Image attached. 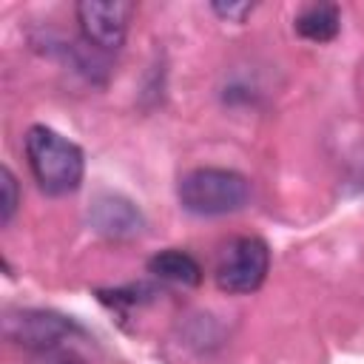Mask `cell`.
<instances>
[{
    "label": "cell",
    "instance_id": "cell-3",
    "mask_svg": "<svg viewBox=\"0 0 364 364\" xmlns=\"http://www.w3.org/2000/svg\"><path fill=\"white\" fill-rule=\"evenodd\" d=\"M270 270L267 242L259 236H239L225 245L216 262V287L233 296H245L262 287Z\"/></svg>",
    "mask_w": 364,
    "mask_h": 364
},
{
    "label": "cell",
    "instance_id": "cell-8",
    "mask_svg": "<svg viewBox=\"0 0 364 364\" xmlns=\"http://www.w3.org/2000/svg\"><path fill=\"white\" fill-rule=\"evenodd\" d=\"M338 28H341V14L338 6L333 3H313L301 9L296 17V31L310 43H330L336 40Z\"/></svg>",
    "mask_w": 364,
    "mask_h": 364
},
{
    "label": "cell",
    "instance_id": "cell-9",
    "mask_svg": "<svg viewBox=\"0 0 364 364\" xmlns=\"http://www.w3.org/2000/svg\"><path fill=\"white\" fill-rule=\"evenodd\" d=\"M0 191H3V199H0V225H9L17 205H20V188H17V179L14 173L3 165L0 168Z\"/></svg>",
    "mask_w": 364,
    "mask_h": 364
},
{
    "label": "cell",
    "instance_id": "cell-11",
    "mask_svg": "<svg viewBox=\"0 0 364 364\" xmlns=\"http://www.w3.org/2000/svg\"><path fill=\"white\" fill-rule=\"evenodd\" d=\"M48 364H77V361H71V358H51Z\"/></svg>",
    "mask_w": 364,
    "mask_h": 364
},
{
    "label": "cell",
    "instance_id": "cell-6",
    "mask_svg": "<svg viewBox=\"0 0 364 364\" xmlns=\"http://www.w3.org/2000/svg\"><path fill=\"white\" fill-rule=\"evenodd\" d=\"M94 230H100L108 239H134L142 233L145 219L134 202L117 193H102L94 199L91 213H88Z\"/></svg>",
    "mask_w": 364,
    "mask_h": 364
},
{
    "label": "cell",
    "instance_id": "cell-5",
    "mask_svg": "<svg viewBox=\"0 0 364 364\" xmlns=\"http://www.w3.org/2000/svg\"><path fill=\"white\" fill-rule=\"evenodd\" d=\"M74 330V321L51 310H9L3 318L6 338L31 350H48Z\"/></svg>",
    "mask_w": 364,
    "mask_h": 364
},
{
    "label": "cell",
    "instance_id": "cell-7",
    "mask_svg": "<svg viewBox=\"0 0 364 364\" xmlns=\"http://www.w3.org/2000/svg\"><path fill=\"white\" fill-rule=\"evenodd\" d=\"M148 273H154L156 279L162 282H173V284H199L202 282V267L199 262L185 253V250H176V247H168V250H159L148 259Z\"/></svg>",
    "mask_w": 364,
    "mask_h": 364
},
{
    "label": "cell",
    "instance_id": "cell-4",
    "mask_svg": "<svg viewBox=\"0 0 364 364\" xmlns=\"http://www.w3.org/2000/svg\"><path fill=\"white\" fill-rule=\"evenodd\" d=\"M134 3L122 0H82L77 3V23L88 46L100 51H117L125 43Z\"/></svg>",
    "mask_w": 364,
    "mask_h": 364
},
{
    "label": "cell",
    "instance_id": "cell-2",
    "mask_svg": "<svg viewBox=\"0 0 364 364\" xmlns=\"http://www.w3.org/2000/svg\"><path fill=\"white\" fill-rule=\"evenodd\" d=\"M179 202L196 216H222L242 210L250 199V182L228 168H193L179 179Z\"/></svg>",
    "mask_w": 364,
    "mask_h": 364
},
{
    "label": "cell",
    "instance_id": "cell-10",
    "mask_svg": "<svg viewBox=\"0 0 364 364\" xmlns=\"http://www.w3.org/2000/svg\"><path fill=\"white\" fill-rule=\"evenodd\" d=\"M213 11L225 20H233V23H242L250 11H253V3H213Z\"/></svg>",
    "mask_w": 364,
    "mask_h": 364
},
{
    "label": "cell",
    "instance_id": "cell-1",
    "mask_svg": "<svg viewBox=\"0 0 364 364\" xmlns=\"http://www.w3.org/2000/svg\"><path fill=\"white\" fill-rule=\"evenodd\" d=\"M26 156L34 179L51 196L74 193L85 173V156L77 142L48 125H31L26 134Z\"/></svg>",
    "mask_w": 364,
    "mask_h": 364
}]
</instances>
